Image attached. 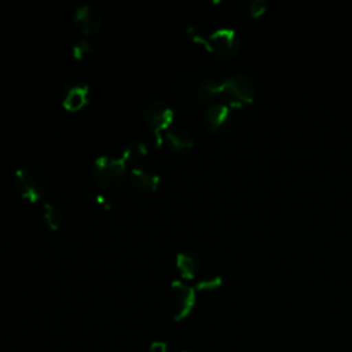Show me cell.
I'll return each mask as SVG.
<instances>
[{"instance_id":"6da1fadb","label":"cell","mask_w":352,"mask_h":352,"mask_svg":"<svg viewBox=\"0 0 352 352\" xmlns=\"http://www.w3.org/2000/svg\"><path fill=\"white\" fill-rule=\"evenodd\" d=\"M254 96L256 87L253 81L245 76H231L217 82L216 98L220 100V103L231 109H238L253 103Z\"/></svg>"},{"instance_id":"7a4b0ae2","label":"cell","mask_w":352,"mask_h":352,"mask_svg":"<svg viewBox=\"0 0 352 352\" xmlns=\"http://www.w3.org/2000/svg\"><path fill=\"white\" fill-rule=\"evenodd\" d=\"M195 304V290L182 280H173L164 292L162 308L168 318L182 320L190 315Z\"/></svg>"},{"instance_id":"3957f363","label":"cell","mask_w":352,"mask_h":352,"mask_svg":"<svg viewBox=\"0 0 352 352\" xmlns=\"http://www.w3.org/2000/svg\"><path fill=\"white\" fill-rule=\"evenodd\" d=\"M91 179L102 188H118L126 177V165L120 157H99L89 169Z\"/></svg>"},{"instance_id":"277c9868","label":"cell","mask_w":352,"mask_h":352,"mask_svg":"<svg viewBox=\"0 0 352 352\" xmlns=\"http://www.w3.org/2000/svg\"><path fill=\"white\" fill-rule=\"evenodd\" d=\"M16 194L28 202H38L47 191V179L34 165H25L16 169L12 179Z\"/></svg>"},{"instance_id":"5b68a950","label":"cell","mask_w":352,"mask_h":352,"mask_svg":"<svg viewBox=\"0 0 352 352\" xmlns=\"http://www.w3.org/2000/svg\"><path fill=\"white\" fill-rule=\"evenodd\" d=\"M216 80L212 78H201L192 74L182 76L177 80V91L194 103H205L212 99H216V89H217Z\"/></svg>"},{"instance_id":"8992f818","label":"cell","mask_w":352,"mask_h":352,"mask_svg":"<svg viewBox=\"0 0 352 352\" xmlns=\"http://www.w3.org/2000/svg\"><path fill=\"white\" fill-rule=\"evenodd\" d=\"M205 50L220 60H230L239 54L241 43L232 29H217L206 38Z\"/></svg>"},{"instance_id":"52a82bcc","label":"cell","mask_w":352,"mask_h":352,"mask_svg":"<svg viewBox=\"0 0 352 352\" xmlns=\"http://www.w3.org/2000/svg\"><path fill=\"white\" fill-rule=\"evenodd\" d=\"M175 118L173 109L162 99H153L143 109V120L155 135L168 131Z\"/></svg>"},{"instance_id":"ba28073f","label":"cell","mask_w":352,"mask_h":352,"mask_svg":"<svg viewBox=\"0 0 352 352\" xmlns=\"http://www.w3.org/2000/svg\"><path fill=\"white\" fill-rule=\"evenodd\" d=\"M204 125L206 131H209L213 135H220L226 132L231 122V107L216 102L206 107L202 116Z\"/></svg>"},{"instance_id":"9c48e42d","label":"cell","mask_w":352,"mask_h":352,"mask_svg":"<svg viewBox=\"0 0 352 352\" xmlns=\"http://www.w3.org/2000/svg\"><path fill=\"white\" fill-rule=\"evenodd\" d=\"M60 100L67 111L82 110L89 102V88L81 81H70L63 87Z\"/></svg>"},{"instance_id":"30bf717a","label":"cell","mask_w":352,"mask_h":352,"mask_svg":"<svg viewBox=\"0 0 352 352\" xmlns=\"http://www.w3.org/2000/svg\"><path fill=\"white\" fill-rule=\"evenodd\" d=\"M160 173L148 165L133 166L129 172L131 186L140 194H151L160 184Z\"/></svg>"},{"instance_id":"8fae6325","label":"cell","mask_w":352,"mask_h":352,"mask_svg":"<svg viewBox=\"0 0 352 352\" xmlns=\"http://www.w3.org/2000/svg\"><path fill=\"white\" fill-rule=\"evenodd\" d=\"M74 23L81 33H84L85 36H91L102 29L103 16L94 6L84 4L76 10Z\"/></svg>"},{"instance_id":"7c38bea8","label":"cell","mask_w":352,"mask_h":352,"mask_svg":"<svg viewBox=\"0 0 352 352\" xmlns=\"http://www.w3.org/2000/svg\"><path fill=\"white\" fill-rule=\"evenodd\" d=\"M176 267L184 279H194L201 270V260L197 253L183 250L176 256Z\"/></svg>"},{"instance_id":"4fadbf2b","label":"cell","mask_w":352,"mask_h":352,"mask_svg":"<svg viewBox=\"0 0 352 352\" xmlns=\"http://www.w3.org/2000/svg\"><path fill=\"white\" fill-rule=\"evenodd\" d=\"M165 139L169 147L175 151H186L192 147L194 139L188 131L183 128H169L165 132Z\"/></svg>"},{"instance_id":"5bb4252c","label":"cell","mask_w":352,"mask_h":352,"mask_svg":"<svg viewBox=\"0 0 352 352\" xmlns=\"http://www.w3.org/2000/svg\"><path fill=\"white\" fill-rule=\"evenodd\" d=\"M147 155V146L143 143V142H129L125 147H124V150H122V153H121V155H120V158L125 162V165L128 166V165H135V166H138L139 164H140V161L144 158Z\"/></svg>"},{"instance_id":"9a60e30c","label":"cell","mask_w":352,"mask_h":352,"mask_svg":"<svg viewBox=\"0 0 352 352\" xmlns=\"http://www.w3.org/2000/svg\"><path fill=\"white\" fill-rule=\"evenodd\" d=\"M43 220L45 226L51 230H58L62 226L63 221V214L62 212L52 204H44L43 212H41Z\"/></svg>"},{"instance_id":"2e32d148","label":"cell","mask_w":352,"mask_h":352,"mask_svg":"<svg viewBox=\"0 0 352 352\" xmlns=\"http://www.w3.org/2000/svg\"><path fill=\"white\" fill-rule=\"evenodd\" d=\"M95 54V45L91 40L88 38H82V40H78L77 43L73 44L72 47V55L74 59L77 60H88L94 56Z\"/></svg>"},{"instance_id":"e0dca14e","label":"cell","mask_w":352,"mask_h":352,"mask_svg":"<svg viewBox=\"0 0 352 352\" xmlns=\"http://www.w3.org/2000/svg\"><path fill=\"white\" fill-rule=\"evenodd\" d=\"M220 285H221V279H220L219 276H216V275L205 276V278H202V279L197 283V290L209 293V292H214L216 289H219Z\"/></svg>"},{"instance_id":"ac0fdd59","label":"cell","mask_w":352,"mask_h":352,"mask_svg":"<svg viewBox=\"0 0 352 352\" xmlns=\"http://www.w3.org/2000/svg\"><path fill=\"white\" fill-rule=\"evenodd\" d=\"M265 11H267V4L263 0H252L246 4V8H245V12L254 19L264 15Z\"/></svg>"},{"instance_id":"d6986e66","label":"cell","mask_w":352,"mask_h":352,"mask_svg":"<svg viewBox=\"0 0 352 352\" xmlns=\"http://www.w3.org/2000/svg\"><path fill=\"white\" fill-rule=\"evenodd\" d=\"M187 36L190 37V40H191L192 43H197V44H199V45H202V47L206 45V38H208V36L205 34V32H204L201 28H198V26H188V29H187Z\"/></svg>"},{"instance_id":"ffe728a7","label":"cell","mask_w":352,"mask_h":352,"mask_svg":"<svg viewBox=\"0 0 352 352\" xmlns=\"http://www.w3.org/2000/svg\"><path fill=\"white\" fill-rule=\"evenodd\" d=\"M148 352H169V348L164 341H154L151 342Z\"/></svg>"}]
</instances>
